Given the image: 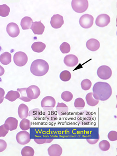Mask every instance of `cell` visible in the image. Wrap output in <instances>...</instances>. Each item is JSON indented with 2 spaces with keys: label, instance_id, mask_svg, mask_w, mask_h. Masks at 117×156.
Masks as SVG:
<instances>
[{
  "label": "cell",
  "instance_id": "6da1fadb",
  "mask_svg": "<svg viewBox=\"0 0 117 156\" xmlns=\"http://www.w3.org/2000/svg\"><path fill=\"white\" fill-rule=\"evenodd\" d=\"M112 92L111 86L107 83L99 82L93 87V97L98 101H107L111 96Z\"/></svg>",
  "mask_w": 117,
  "mask_h": 156
},
{
  "label": "cell",
  "instance_id": "7a4b0ae2",
  "mask_svg": "<svg viewBox=\"0 0 117 156\" xmlns=\"http://www.w3.org/2000/svg\"><path fill=\"white\" fill-rule=\"evenodd\" d=\"M49 69L48 63L42 59H37L32 62L30 66V72L37 76L45 75Z\"/></svg>",
  "mask_w": 117,
  "mask_h": 156
},
{
  "label": "cell",
  "instance_id": "3957f363",
  "mask_svg": "<svg viewBox=\"0 0 117 156\" xmlns=\"http://www.w3.org/2000/svg\"><path fill=\"white\" fill-rule=\"evenodd\" d=\"M71 5L75 12L82 13L88 9L89 3L87 0H73Z\"/></svg>",
  "mask_w": 117,
  "mask_h": 156
},
{
  "label": "cell",
  "instance_id": "277c9868",
  "mask_svg": "<svg viewBox=\"0 0 117 156\" xmlns=\"http://www.w3.org/2000/svg\"><path fill=\"white\" fill-rule=\"evenodd\" d=\"M97 75L102 80H108L112 76V70L108 66L103 65L98 68Z\"/></svg>",
  "mask_w": 117,
  "mask_h": 156
},
{
  "label": "cell",
  "instance_id": "5b68a950",
  "mask_svg": "<svg viewBox=\"0 0 117 156\" xmlns=\"http://www.w3.org/2000/svg\"><path fill=\"white\" fill-rule=\"evenodd\" d=\"M13 59L16 65L19 67L26 65L28 60L27 54L23 52H16L14 55Z\"/></svg>",
  "mask_w": 117,
  "mask_h": 156
},
{
  "label": "cell",
  "instance_id": "8992f818",
  "mask_svg": "<svg viewBox=\"0 0 117 156\" xmlns=\"http://www.w3.org/2000/svg\"><path fill=\"white\" fill-rule=\"evenodd\" d=\"M94 23V17L91 15H83L80 17L79 23L82 27L84 29H89L91 27Z\"/></svg>",
  "mask_w": 117,
  "mask_h": 156
},
{
  "label": "cell",
  "instance_id": "52a82bcc",
  "mask_svg": "<svg viewBox=\"0 0 117 156\" xmlns=\"http://www.w3.org/2000/svg\"><path fill=\"white\" fill-rule=\"evenodd\" d=\"M16 139L17 143L21 145L28 144L31 140L29 133L25 131L18 132L16 136Z\"/></svg>",
  "mask_w": 117,
  "mask_h": 156
},
{
  "label": "cell",
  "instance_id": "ba28073f",
  "mask_svg": "<svg viewBox=\"0 0 117 156\" xmlns=\"http://www.w3.org/2000/svg\"><path fill=\"white\" fill-rule=\"evenodd\" d=\"M41 90L40 88L36 85H31L27 89V95L30 99H37L41 95Z\"/></svg>",
  "mask_w": 117,
  "mask_h": 156
},
{
  "label": "cell",
  "instance_id": "9c48e42d",
  "mask_svg": "<svg viewBox=\"0 0 117 156\" xmlns=\"http://www.w3.org/2000/svg\"><path fill=\"white\" fill-rule=\"evenodd\" d=\"M6 30L9 35L12 38H16L20 34V29L16 23H10L7 26Z\"/></svg>",
  "mask_w": 117,
  "mask_h": 156
},
{
  "label": "cell",
  "instance_id": "30bf717a",
  "mask_svg": "<svg viewBox=\"0 0 117 156\" xmlns=\"http://www.w3.org/2000/svg\"><path fill=\"white\" fill-rule=\"evenodd\" d=\"M64 23L63 17L59 14L54 15L51 18L50 23L51 27L55 29L62 27Z\"/></svg>",
  "mask_w": 117,
  "mask_h": 156
},
{
  "label": "cell",
  "instance_id": "8fae6325",
  "mask_svg": "<svg viewBox=\"0 0 117 156\" xmlns=\"http://www.w3.org/2000/svg\"><path fill=\"white\" fill-rule=\"evenodd\" d=\"M110 22V17L107 14H103L97 17L96 24L98 27H105L108 26Z\"/></svg>",
  "mask_w": 117,
  "mask_h": 156
},
{
  "label": "cell",
  "instance_id": "7c38bea8",
  "mask_svg": "<svg viewBox=\"0 0 117 156\" xmlns=\"http://www.w3.org/2000/svg\"><path fill=\"white\" fill-rule=\"evenodd\" d=\"M56 101L55 98L51 96H47L42 100L41 102V107L44 109L53 108L55 106Z\"/></svg>",
  "mask_w": 117,
  "mask_h": 156
},
{
  "label": "cell",
  "instance_id": "4fadbf2b",
  "mask_svg": "<svg viewBox=\"0 0 117 156\" xmlns=\"http://www.w3.org/2000/svg\"><path fill=\"white\" fill-rule=\"evenodd\" d=\"M79 62V60L76 56L74 55H69L66 56L64 59V62L66 66L69 67H73L76 66Z\"/></svg>",
  "mask_w": 117,
  "mask_h": 156
},
{
  "label": "cell",
  "instance_id": "5bb4252c",
  "mask_svg": "<svg viewBox=\"0 0 117 156\" xmlns=\"http://www.w3.org/2000/svg\"><path fill=\"white\" fill-rule=\"evenodd\" d=\"M30 29L35 34L42 35L44 32L45 27L41 21L34 22L32 23Z\"/></svg>",
  "mask_w": 117,
  "mask_h": 156
},
{
  "label": "cell",
  "instance_id": "9a60e30c",
  "mask_svg": "<svg viewBox=\"0 0 117 156\" xmlns=\"http://www.w3.org/2000/svg\"><path fill=\"white\" fill-rule=\"evenodd\" d=\"M48 153L50 156H60L62 153V149L58 144H52L48 149Z\"/></svg>",
  "mask_w": 117,
  "mask_h": 156
},
{
  "label": "cell",
  "instance_id": "2e32d148",
  "mask_svg": "<svg viewBox=\"0 0 117 156\" xmlns=\"http://www.w3.org/2000/svg\"><path fill=\"white\" fill-rule=\"evenodd\" d=\"M4 124L9 130H14L17 129L18 121L15 118L10 117L5 121Z\"/></svg>",
  "mask_w": 117,
  "mask_h": 156
},
{
  "label": "cell",
  "instance_id": "e0dca14e",
  "mask_svg": "<svg viewBox=\"0 0 117 156\" xmlns=\"http://www.w3.org/2000/svg\"><path fill=\"white\" fill-rule=\"evenodd\" d=\"M100 46L99 41L95 39H90L86 43V47L87 48L92 52L97 51L100 48Z\"/></svg>",
  "mask_w": 117,
  "mask_h": 156
},
{
  "label": "cell",
  "instance_id": "ac0fdd59",
  "mask_svg": "<svg viewBox=\"0 0 117 156\" xmlns=\"http://www.w3.org/2000/svg\"><path fill=\"white\" fill-rule=\"evenodd\" d=\"M29 108L26 105L21 104L18 109V114L20 118H27L28 116Z\"/></svg>",
  "mask_w": 117,
  "mask_h": 156
},
{
  "label": "cell",
  "instance_id": "d6986e66",
  "mask_svg": "<svg viewBox=\"0 0 117 156\" xmlns=\"http://www.w3.org/2000/svg\"><path fill=\"white\" fill-rule=\"evenodd\" d=\"M56 111L59 115L63 116L66 115L68 114L69 108L68 106L63 103H58Z\"/></svg>",
  "mask_w": 117,
  "mask_h": 156
},
{
  "label": "cell",
  "instance_id": "ffe728a7",
  "mask_svg": "<svg viewBox=\"0 0 117 156\" xmlns=\"http://www.w3.org/2000/svg\"><path fill=\"white\" fill-rule=\"evenodd\" d=\"M33 23L32 18L29 16H25L22 18L21 21V26L23 30H28L31 27V24Z\"/></svg>",
  "mask_w": 117,
  "mask_h": 156
},
{
  "label": "cell",
  "instance_id": "44dd1931",
  "mask_svg": "<svg viewBox=\"0 0 117 156\" xmlns=\"http://www.w3.org/2000/svg\"><path fill=\"white\" fill-rule=\"evenodd\" d=\"M46 45L41 42H36L31 46V48L34 52L40 53L42 52L45 49Z\"/></svg>",
  "mask_w": 117,
  "mask_h": 156
},
{
  "label": "cell",
  "instance_id": "7402d4cb",
  "mask_svg": "<svg viewBox=\"0 0 117 156\" xmlns=\"http://www.w3.org/2000/svg\"><path fill=\"white\" fill-rule=\"evenodd\" d=\"M20 97V94L18 91L10 90L8 92L4 98L8 99L9 101L14 102L16 99L19 98Z\"/></svg>",
  "mask_w": 117,
  "mask_h": 156
},
{
  "label": "cell",
  "instance_id": "603a6c76",
  "mask_svg": "<svg viewBox=\"0 0 117 156\" xmlns=\"http://www.w3.org/2000/svg\"><path fill=\"white\" fill-rule=\"evenodd\" d=\"M0 62L4 65L9 64L11 62V55L9 52L3 53L0 55Z\"/></svg>",
  "mask_w": 117,
  "mask_h": 156
},
{
  "label": "cell",
  "instance_id": "cb8c5ba5",
  "mask_svg": "<svg viewBox=\"0 0 117 156\" xmlns=\"http://www.w3.org/2000/svg\"><path fill=\"white\" fill-rule=\"evenodd\" d=\"M86 100L88 105L91 107H95L98 104L99 102L98 100L95 99L93 97L92 92L88 93L86 96Z\"/></svg>",
  "mask_w": 117,
  "mask_h": 156
},
{
  "label": "cell",
  "instance_id": "d4e9b609",
  "mask_svg": "<svg viewBox=\"0 0 117 156\" xmlns=\"http://www.w3.org/2000/svg\"><path fill=\"white\" fill-rule=\"evenodd\" d=\"M27 88H18L17 89V91H18L20 94V97L19 98V99L23 101L26 102H28L30 101L31 100L28 97L27 93Z\"/></svg>",
  "mask_w": 117,
  "mask_h": 156
},
{
  "label": "cell",
  "instance_id": "484cf974",
  "mask_svg": "<svg viewBox=\"0 0 117 156\" xmlns=\"http://www.w3.org/2000/svg\"><path fill=\"white\" fill-rule=\"evenodd\" d=\"M34 153V149L30 146L23 147L21 151V155L23 156H33Z\"/></svg>",
  "mask_w": 117,
  "mask_h": 156
},
{
  "label": "cell",
  "instance_id": "4316f807",
  "mask_svg": "<svg viewBox=\"0 0 117 156\" xmlns=\"http://www.w3.org/2000/svg\"><path fill=\"white\" fill-rule=\"evenodd\" d=\"M10 9L8 5L6 4L0 5V16L6 17L9 15Z\"/></svg>",
  "mask_w": 117,
  "mask_h": 156
},
{
  "label": "cell",
  "instance_id": "83f0119b",
  "mask_svg": "<svg viewBox=\"0 0 117 156\" xmlns=\"http://www.w3.org/2000/svg\"><path fill=\"white\" fill-rule=\"evenodd\" d=\"M30 120L27 118L23 119L20 123V128L22 130L27 131L30 129Z\"/></svg>",
  "mask_w": 117,
  "mask_h": 156
},
{
  "label": "cell",
  "instance_id": "f1b7e54d",
  "mask_svg": "<svg viewBox=\"0 0 117 156\" xmlns=\"http://www.w3.org/2000/svg\"><path fill=\"white\" fill-rule=\"evenodd\" d=\"M85 103L82 98H77L75 100L74 106L78 110H82L85 107Z\"/></svg>",
  "mask_w": 117,
  "mask_h": 156
},
{
  "label": "cell",
  "instance_id": "f546056e",
  "mask_svg": "<svg viewBox=\"0 0 117 156\" xmlns=\"http://www.w3.org/2000/svg\"><path fill=\"white\" fill-rule=\"evenodd\" d=\"M60 79L63 82H68L71 78V74L69 71L64 70L61 72L60 75Z\"/></svg>",
  "mask_w": 117,
  "mask_h": 156
},
{
  "label": "cell",
  "instance_id": "4dcf8cb0",
  "mask_svg": "<svg viewBox=\"0 0 117 156\" xmlns=\"http://www.w3.org/2000/svg\"><path fill=\"white\" fill-rule=\"evenodd\" d=\"M63 101L65 102H70L72 101L73 98V95L71 92L69 91H64L62 92L61 95Z\"/></svg>",
  "mask_w": 117,
  "mask_h": 156
},
{
  "label": "cell",
  "instance_id": "1f68e13d",
  "mask_svg": "<svg viewBox=\"0 0 117 156\" xmlns=\"http://www.w3.org/2000/svg\"><path fill=\"white\" fill-rule=\"evenodd\" d=\"M110 144L107 140H103L99 144V147L102 151H106L109 150L110 148Z\"/></svg>",
  "mask_w": 117,
  "mask_h": 156
},
{
  "label": "cell",
  "instance_id": "d6a6232c",
  "mask_svg": "<svg viewBox=\"0 0 117 156\" xmlns=\"http://www.w3.org/2000/svg\"><path fill=\"white\" fill-rule=\"evenodd\" d=\"M81 85L82 89L84 90H88L90 89L92 85V83L89 79H84L82 81Z\"/></svg>",
  "mask_w": 117,
  "mask_h": 156
},
{
  "label": "cell",
  "instance_id": "836d02e7",
  "mask_svg": "<svg viewBox=\"0 0 117 156\" xmlns=\"http://www.w3.org/2000/svg\"><path fill=\"white\" fill-rule=\"evenodd\" d=\"M60 49L62 54H68L70 51L71 47L68 43L63 42L60 46Z\"/></svg>",
  "mask_w": 117,
  "mask_h": 156
},
{
  "label": "cell",
  "instance_id": "e575fe53",
  "mask_svg": "<svg viewBox=\"0 0 117 156\" xmlns=\"http://www.w3.org/2000/svg\"><path fill=\"white\" fill-rule=\"evenodd\" d=\"M54 140L53 138H35L34 141L37 144H42L45 143H50Z\"/></svg>",
  "mask_w": 117,
  "mask_h": 156
},
{
  "label": "cell",
  "instance_id": "d590c367",
  "mask_svg": "<svg viewBox=\"0 0 117 156\" xmlns=\"http://www.w3.org/2000/svg\"><path fill=\"white\" fill-rule=\"evenodd\" d=\"M108 138L111 141L117 140V132L115 131H111L108 134Z\"/></svg>",
  "mask_w": 117,
  "mask_h": 156
},
{
  "label": "cell",
  "instance_id": "8d00e7d4",
  "mask_svg": "<svg viewBox=\"0 0 117 156\" xmlns=\"http://www.w3.org/2000/svg\"><path fill=\"white\" fill-rule=\"evenodd\" d=\"M9 130L5 126V125H2L0 126V137H4L8 133Z\"/></svg>",
  "mask_w": 117,
  "mask_h": 156
},
{
  "label": "cell",
  "instance_id": "74e56055",
  "mask_svg": "<svg viewBox=\"0 0 117 156\" xmlns=\"http://www.w3.org/2000/svg\"><path fill=\"white\" fill-rule=\"evenodd\" d=\"M7 147V144L4 140L0 139V152H2L6 150Z\"/></svg>",
  "mask_w": 117,
  "mask_h": 156
},
{
  "label": "cell",
  "instance_id": "f35d334b",
  "mask_svg": "<svg viewBox=\"0 0 117 156\" xmlns=\"http://www.w3.org/2000/svg\"><path fill=\"white\" fill-rule=\"evenodd\" d=\"M5 91L3 89L0 88V104L2 103L4 100Z\"/></svg>",
  "mask_w": 117,
  "mask_h": 156
},
{
  "label": "cell",
  "instance_id": "ab89813d",
  "mask_svg": "<svg viewBox=\"0 0 117 156\" xmlns=\"http://www.w3.org/2000/svg\"><path fill=\"white\" fill-rule=\"evenodd\" d=\"M99 140V137H98V138H96V139H87V141L90 144H96Z\"/></svg>",
  "mask_w": 117,
  "mask_h": 156
},
{
  "label": "cell",
  "instance_id": "60d3db41",
  "mask_svg": "<svg viewBox=\"0 0 117 156\" xmlns=\"http://www.w3.org/2000/svg\"><path fill=\"white\" fill-rule=\"evenodd\" d=\"M4 72H5V70L4 68L1 65H0V76H2L3 75H4Z\"/></svg>",
  "mask_w": 117,
  "mask_h": 156
}]
</instances>
